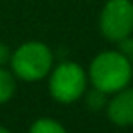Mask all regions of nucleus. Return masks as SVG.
I'll use <instances>...</instances> for the list:
<instances>
[{"label":"nucleus","mask_w":133,"mask_h":133,"mask_svg":"<svg viewBox=\"0 0 133 133\" xmlns=\"http://www.w3.org/2000/svg\"><path fill=\"white\" fill-rule=\"evenodd\" d=\"M131 79H133V64H131Z\"/></svg>","instance_id":"f8f14e48"},{"label":"nucleus","mask_w":133,"mask_h":133,"mask_svg":"<svg viewBox=\"0 0 133 133\" xmlns=\"http://www.w3.org/2000/svg\"><path fill=\"white\" fill-rule=\"evenodd\" d=\"M88 81L101 93L115 94L131 83V61L120 51H103L91 61Z\"/></svg>","instance_id":"f257e3e1"},{"label":"nucleus","mask_w":133,"mask_h":133,"mask_svg":"<svg viewBox=\"0 0 133 133\" xmlns=\"http://www.w3.org/2000/svg\"><path fill=\"white\" fill-rule=\"evenodd\" d=\"M86 104L91 108V110H101V108L106 106V94L101 93L99 89L93 88L91 91L86 89Z\"/></svg>","instance_id":"6e6552de"},{"label":"nucleus","mask_w":133,"mask_h":133,"mask_svg":"<svg viewBox=\"0 0 133 133\" xmlns=\"http://www.w3.org/2000/svg\"><path fill=\"white\" fill-rule=\"evenodd\" d=\"M118 51L121 52V54H125L127 57H130V56H133V37H125V39L118 41Z\"/></svg>","instance_id":"1a4fd4ad"},{"label":"nucleus","mask_w":133,"mask_h":133,"mask_svg":"<svg viewBox=\"0 0 133 133\" xmlns=\"http://www.w3.org/2000/svg\"><path fill=\"white\" fill-rule=\"evenodd\" d=\"M29 133H68L59 121L52 118H39L30 125Z\"/></svg>","instance_id":"0eeeda50"},{"label":"nucleus","mask_w":133,"mask_h":133,"mask_svg":"<svg viewBox=\"0 0 133 133\" xmlns=\"http://www.w3.org/2000/svg\"><path fill=\"white\" fill-rule=\"evenodd\" d=\"M106 116L116 127H131L133 125V88L120 89L111 94V99L106 103Z\"/></svg>","instance_id":"39448f33"},{"label":"nucleus","mask_w":133,"mask_h":133,"mask_svg":"<svg viewBox=\"0 0 133 133\" xmlns=\"http://www.w3.org/2000/svg\"><path fill=\"white\" fill-rule=\"evenodd\" d=\"M131 37H133V34H131Z\"/></svg>","instance_id":"ddd939ff"},{"label":"nucleus","mask_w":133,"mask_h":133,"mask_svg":"<svg viewBox=\"0 0 133 133\" xmlns=\"http://www.w3.org/2000/svg\"><path fill=\"white\" fill-rule=\"evenodd\" d=\"M0 133H12L9 130V128H5V127H2V125H0Z\"/></svg>","instance_id":"9b49d317"},{"label":"nucleus","mask_w":133,"mask_h":133,"mask_svg":"<svg viewBox=\"0 0 133 133\" xmlns=\"http://www.w3.org/2000/svg\"><path fill=\"white\" fill-rule=\"evenodd\" d=\"M88 72L72 61L59 62L49 72V93L57 103L71 104L84 96Z\"/></svg>","instance_id":"7ed1b4c3"},{"label":"nucleus","mask_w":133,"mask_h":133,"mask_svg":"<svg viewBox=\"0 0 133 133\" xmlns=\"http://www.w3.org/2000/svg\"><path fill=\"white\" fill-rule=\"evenodd\" d=\"M99 30L108 41H118L133 34V2L108 0L99 14Z\"/></svg>","instance_id":"20e7f679"},{"label":"nucleus","mask_w":133,"mask_h":133,"mask_svg":"<svg viewBox=\"0 0 133 133\" xmlns=\"http://www.w3.org/2000/svg\"><path fill=\"white\" fill-rule=\"evenodd\" d=\"M10 57H12V51L5 42H0V66H5L10 62Z\"/></svg>","instance_id":"9d476101"},{"label":"nucleus","mask_w":133,"mask_h":133,"mask_svg":"<svg viewBox=\"0 0 133 133\" xmlns=\"http://www.w3.org/2000/svg\"><path fill=\"white\" fill-rule=\"evenodd\" d=\"M10 71L24 83H36L47 78L54 68V56L47 44L29 41L12 51Z\"/></svg>","instance_id":"f03ea898"},{"label":"nucleus","mask_w":133,"mask_h":133,"mask_svg":"<svg viewBox=\"0 0 133 133\" xmlns=\"http://www.w3.org/2000/svg\"><path fill=\"white\" fill-rule=\"evenodd\" d=\"M15 79L17 78L14 76L12 71L5 69V66H0V104H5L15 94L17 89Z\"/></svg>","instance_id":"423d86ee"}]
</instances>
